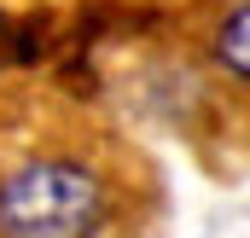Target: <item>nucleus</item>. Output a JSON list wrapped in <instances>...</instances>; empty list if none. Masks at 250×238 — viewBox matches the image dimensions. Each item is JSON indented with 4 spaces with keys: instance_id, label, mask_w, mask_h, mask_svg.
Returning a JSON list of instances; mask_svg holds the SVG:
<instances>
[{
    "instance_id": "f03ea898",
    "label": "nucleus",
    "mask_w": 250,
    "mask_h": 238,
    "mask_svg": "<svg viewBox=\"0 0 250 238\" xmlns=\"http://www.w3.org/2000/svg\"><path fill=\"white\" fill-rule=\"evenodd\" d=\"M209 59L215 70L250 93V0H233L215 23H209Z\"/></svg>"
},
{
    "instance_id": "f257e3e1",
    "label": "nucleus",
    "mask_w": 250,
    "mask_h": 238,
    "mask_svg": "<svg viewBox=\"0 0 250 238\" xmlns=\"http://www.w3.org/2000/svg\"><path fill=\"white\" fill-rule=\"evenodd\" d=\"M117 180L93 151L35 145L0 163V238H105Z\"/></svg>"
}]
</instances>
